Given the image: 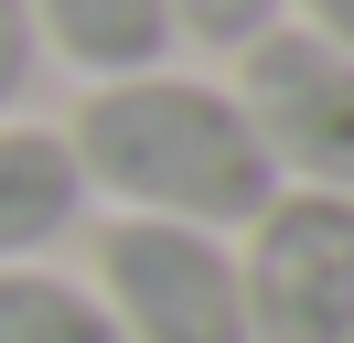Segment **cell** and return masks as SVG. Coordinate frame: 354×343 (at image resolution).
I'll list each match as a JSON object with an SVG mask.
<instances>
[{
  "mask_svg": "<svg viewBox=\"0 0 354 343\" xmlns=\"http://www.w3.org/2000/svg\"><path fill=\"white\" fill-rule=\"evenodd\" d=\"M65 150L86 172V193H108L118 214H161V225H204V236H236L279 193L236 86L172 75V64L97 75L65 118Z\"/></svg>",
  "mask_w": 354,
  "mask_h": 343,
  "instance_id": "obj_1",
  "label": "cell"
},
{
  "mask_svg": "<svg viewBox=\"0 0 354 343\" xmlns=\"http://www.w3.org/2000/svg\"><path fill=\"white\" fill-rule=\"evenodd\" d=\"M247 343H354V193L279 183L236 225Z\"/></svg>",
  "mask_w": 354,
  "mask_h": 343,
  "instance_id": "obj_2",
  "label": "cell"
},
{
  "mask_svg": "<svg viewBox=\"0 0 354 343\" xmlns=\"http://www.w3.org/2000/svg\"><path fill=\"white\" fill-rule=\"evenodd\" d=\"M97 300H108L118 343H247L236 236H204V225L108 214L97 225Z\"/></svg>",
  "mask_w": 354,
  "mask_h": 343,
  "instance_id": "obj_3",
  "label": "cell"
},
{
  "mask_svg": "<svg viewBox=\"0 0 354 343\" xmlns=\"http://www.w3.org/2000/svg\"><path fill=\"white\" fill-rule=\"evenodd\" d=\"M236 107H247V129H258L279 183L354 193V54L311 43L301 21H268L236 54Z\"/></svg>",
  "mask_w": 354,
  "mask_h": 343,
  "instance_id": "obj_4",
  "label": "cell"
},
{
  "mask_svg": "<svg viewBox=\"0 0 354 343\" xmlns=\"http://www.w3.org/2000/svg\"><path fill=\"white\" fill-rule=\"evenodd\" d=\"M75 214H86V172H75L65 129L0 118V268H22L54 236H75Z\"/></svg>",
  "mask_w": 354,
  "mask_h": 343,
  "instance_id": "obj_5",
  "label": "cell"
},
{
  "mask_svg": "<svg viewBox=\"0 0 354 343\" xmlns=\"http://www.w3.org/2000/svg\"><path fill=\"white\" fill-rule=\"evenodd\" d=\"M32 43H44L54 64H75V75H151L161 54H172V11L161 0H22Z\"/></svg>",
  "mask_w": 354,
  "mask_h": 343,
  "instance_id": "obj_6",
  "label": "cell"
},
{
  "mask_svg": "<svg viewBox=\"0 0 354 343\" xmlns=\"http://www.w3.org/2000/svg\"><path fill=\"white\" fill-rule=\"evenodd\" d=\"M0 343H118V322L86 279H54L44 257H22L0 268Z\"/></svg>",
  "mask_w": 354,
  "mask_h": 343,
  "instance_id": "obj_7",
  "label": "cell"
},
{
  "mask_svg": "<svg viewBox=\"0 0 354 343\" xmlns=\"http://www.w3.org/2000/svg\"><path fill=\"white\" fill-rule=\"evenodd\" d=\"M172 11V43H215V54H247L268 21H290V0H161Z\"/></svg>",
  "mask_w": 354,
  "mask_h": 343,
  "instance_id": "obj_8",
  "label": "cell"
},
{
  "mask_svg": "<svg viewBox=\"0 0 354 343\" xmlns=\"http://www.w3.org/2000/svg\"><path fill=\"white\" fill-rule=\"evenodd\" d=\"M44 75V43H32L22 0H0V118H22V86Z\"/></svg>",
  "mask_w": 354,
  "mask_h": 343,
  "instance_id": "obj_9",
  "label": "cell"
},
{
  "mask_svg": "<svg viewBox=\"0 0 354 343\" xmlns=\"http://www.w3.org/2000/svg\"><path fill=\"white\" fill-rule=\"evenodd\" d=\"M290 11H301V33H311V43L354 54V0H290Z\"/></svg>",
  "mask_w": 354,
  "mask_h": 343,
  "instance_id": "obj_10",
  "label": "cell"
}]
</instances>
